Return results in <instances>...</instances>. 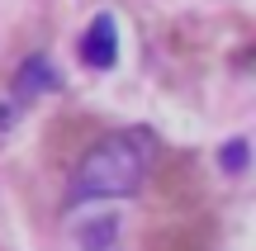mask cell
<instances>
[{"label": "cell", "instance_id": "cell-5", "mask_svg": "<svg viewBox=\"0 0 256 251\" xmlns=\"http://www.w3.org/2000/svg\"><path fill=\"white\" fill-rule=\"evenodd\" d=\"M57 85V71H52V62L48 57H28L24 66H19V81H14V95L19 100H38L43 90H52Z\"/></svg>", "mask_w": 256, "mask_h": 251}, {"label": "cell", "instance_id": "cell-1", "mask_svg": "<svg viewBox=\"0 0 256 251\" xmlns=\"http://www.w3.org/2000/svg\"><path fill=\"white\" fill-rule=\"evenodd\" d=\"M156 142L147 128H119L104 133L86 147L81 166H76L72 195H66V209L95 204V199H133L138 190L147 185V171H152Z\"/></svg>", "mask_w": 256, "mask_h": 251}, {"label": "cell", "instance_id": "cell-7", "mask_svg": "<svg viewBox=\"0 0 256 251\" xmlns=\"http://www.w3.org/2000/svg\"><path fill=\"white\" fill-rule=\"evenodd\" d=\"M114 218H104V223H86V233H81V247L86 251H100V247H114Z\"/></svg>", "mask_w": 256, "mask_h": 251}, {"label": "cell", "instance_id": "cell-6", "mask_svg": "<svg viewBox=\"0 0 256 251\" xmlns=\"http://www.w3.org/2000/svg\"><path fill=\"white\" fill-rule=\"evenodd\" d=\"M90 123H86V119H72V123H66V119H57L52 123V133H48V152H57V147H62V142H66V147H72V152H66V161H76V157H81V138H90Z\"/></svg>", "mask_w": 256, "mask_h": 251}, {"label": "cell", "instance_id": "cell-3", "mask_svg": "<svg viewBox=\"0 0 256 251\" xmlns=\"http://www.w3.org/2000/svg\"><path fill=\"white\" fill-rule=\"evenodd\" d=\"M81 62L90 71H110L119 62V24H114V14H95L90 19V28L81 33Z\"/></svg>", "mask_w": 256, "mask_h": 251}, {"label": "cell", "instance_id": "cell-8", "mask_svg": "<svg viewBox=\"0 0 256 251\" xmlns=\"http://www.w3.org/2000/svg\"><path fill=\"white\" fill-rule=\"evenodd\" d=\"M223 171H232V176L247 171V138H232L228 147H223Z\"/></svg>", "mask_w": 256, "mask_h": 251}, {"label": "cell", "instance_id": "cell-2", "mask_svg": "<svg viewBox=\"0 0 256 251\" xmlns=\"http://www.w3.org/2000/svg\"><path fill=\"white\" fill-rule=\"evenodd\" d=\"M147 180H152L156 209H180V214H185V209H194L204 199L200 166H194V157H180V152H171L156 171H147Z\"/></svg>", "mask_w": 256, "mask_h": 251}, {"label": "cell", "instance_id": "cell-4", "mask_svg": "<svg viewBox=\"0 0 256 251\" xmlns=\"http://www.w3.org/2000/svg\"><path fill=\"white\" fill-rule=\"evenodd\" d=\"M142 251H209V237L200 223H166L147 237Z\"/></svg>", "mask_w": 256, "mask_h": 251}]
</instances>
